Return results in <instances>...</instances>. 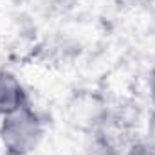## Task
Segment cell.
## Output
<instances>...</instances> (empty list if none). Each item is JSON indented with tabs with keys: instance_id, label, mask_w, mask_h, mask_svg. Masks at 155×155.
Returning <instances> with one entry per match:
<instances>
[{
	"instance_id": "cell-1",
	"label": "cell",
	"mask_w": 155,
	"mask_h": 155,
	"mask_svg": "<svg viewBox=\"0 0 155 155\" xmlns=\"http://www.w3.org/2000/svg\"><path fill=\"white\" fill-rule=\"evenodd\" d=\"M43 139V121L31 105L2 119L0 141L5 155H31Z\"/></svg>"
},
{
	"instance_id": "cell-2",
	"label": "cell",
	"mask_w": 155,
	"mask_h": 155,
	"mask_svg": "<svg viewBox=\"0 0 155 155\" xmlns=\"http://www.w3.org/2000/svg\"><path fill=\"white\" fill-rule=\"evenodd\" d=\"M25 105H29V99L20 79L9 71L0 69V116L13 114Z\"/></svg>"
},
{
	"instance_id": "cell-3",
	"label": "cell",
	"mask_w": 155,
	"mask_h": 155,
	"mask_svg": "<svg viewBox=\"0 0 155 155\" xmlns=\"http://www.w3.org/2000/svg\"><path fill=\"white\" fill-rule=\"evenodd\" d=\"M126 155H155V146L148 141H141V143H134Z\"/></svg>"
},
{
	"instance_id": "cell-4",
	"label": "cell",
	"mask_w": 155,
	"mask_h": 155,
	"mask_svg": "<svg viewBox=\"0 0 155 155\" xmlns=\"http://www.w3.org/2000/svg\"><path fill=\"white\" fill-rule=\"evenodd\" d=\"M148 143H152L155 146V108L148 119Z\"/></svg>"
},
{
	"instance_id": "cell-5",
	"label": "cell",
	"mask_w": 155,
	"mask_h": 155,
	"mask_svg": "<svg viewBox=\"0 0 155 155\" xmlns=\"http://www.w3.org/2000/svg\"><path fill=\"white\" fill-rule=\"evenodd\" d=\"M152 94H153V101H155V69L153 74H152Z\"/></svg>"
},
{
	"instance_id": "cell-6",
	"label": "cell",
	"mask_w": 155,
	"mask_h": 155,
	"mask_svg": "<svg viewBox=\"0 0 155 155\" xmlns=\"http://www.w3.org/2000/svg\"><path fill=\"white\" fill-rule=\"evenodd\" d=\"M2 119H4V116H0V126H2Z\"/></svg>"
}]
</instances>
